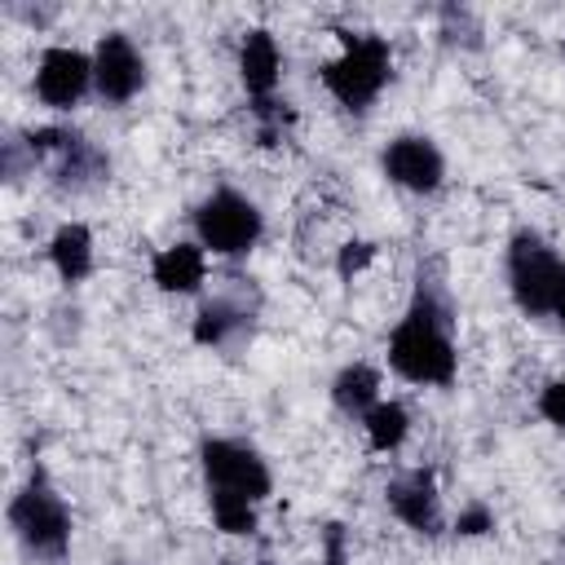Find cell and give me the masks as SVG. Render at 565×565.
<instances>
[{"label":"cell","instance_id":"cell-19","mask_svg":"<svg viewBox=\"0 0 565 565\" xmlns=\"http://www.w3.org/2000/svg\"><path fill=\"white\" fill-rule=\"evenodd\" d=\"M539 415H543L547 424L565 428V380L543 384V393H539Z\"/></svg>","mask_w":565,"mask_h":565},{"label":"cell","instance_id":"cell-3","mask_svg":"<svg viewBox=\"0 0 565 565\" xmlns=\"http://www.w3.org/2000/svg\"><path fill=\"white\" fill-rule=\"evenodd\" d=\"M9 525L18 534V543L31 552V556H49L57 561L71 543V512L62 503V494L49 486L44 468L31 472V481L13 494L9 503Z\"/></svg>","mask_w":565,"mask_h":565},{"label":"cell","instance_id":"cell-7","mask_svg":"<svg viewBox=\"0 0 565 565\" xmlns=\"http://www.w3.org/2000/svg\"><path fill=\"white\" fill-rule=\"evenodd\" d=\"M26 146H31V159H53V177L62 190H84L88 181L106 177V159L71 128H35Z\"/></svg>","mask_w":565,"mask_h":565},{"label":"cell","instance_id":"cell-14","mask_svg":"<svg viewBox=\"0 0 565 565\" xmlns=\"http://www.w3.org/2000/svg\"><path fill=\"white\" fill-rule=\"evenodd\" d=\"M49 260H53V269L62 274V282L88 278V269H93V234H88V225L66 221V225L49 238Z\"/></svg>","mask_w":565,"mask_h":565},{"label":"cell","instance_id":"cell-13","mask_svg":"<svg viewBox=\"0 0 565 565\" xmlns=\"http://www.w3.org/2000/svg\"><path fill=\"white\" fill-rule=\"evenodd\" d=\"M150 274H154V282L163 291H177V296L199 291V282H203V247L199 243H172V247L154 252Z\"/></svg>","mask_w":565,"mask_h":565},{"label":"cell","instance_id":"cell-16","mask_svg":"<svg viewBox=\"0 0 565 565\" xmlns=\"http://www.w3.org/2000/svg\"><path fill=\"white\" fill-rule=\"evenodd\" d=\"M243 327H247V309H238V305H230V300H207V305L199 309V318H194V340L221 349V344H230Z\"/></svg>","mask_w":565,"mask_h":565},{"label":"cell","instance_id":"cell-18","mask_svg":"<svg viewBox=\"0 0 565 565\" xmlns=\"http://www.w3.org/2000/svg\"><path fill=\"white\" fill-rule=\"evenodd\" d=\"M207 503H212V521H216V530H225V534H252V530H256V508H252L247 499H234V494H207Z\"/></svg>","mask_w":565,"mask_h":565},{"label":"cell","instance_id":"cell-17","mask_svg":"<svg viewBox=\"0 0 565 565\" xmlns=\"http://www.w3.org/2000/svg\"><path fill=\"white\" fill-rule=\"evenodd\" d=\"M362 424H366L371 450H397V446L406 441V433H411V415H406V406H397V402H380Z\"/></svg>","mask_w":565,"mask_h":565},{"label":"cell","instance_id":"cell-8","mask_svg":"<svg viewBox=\"0 0 565 565\" xmlns=\"http://www.w3.org/2000/svg\"><path fill=\"white\" fill-rule=\"evenodd\" d=\"M141 84H146V62L132 49V40L119 35V31L102 35L97 49H93V88H97V97L110 102V106H124L141 93Z\"/></svg>","mask_w":565,"mask_h":565},{"label":"cell","instance_id":"cell-21","mask_svg":"<svg viewBox=\"0 0 565 565\" xmlns=\"http://www.w3.org/2000/svg\"><path fill=\"white\" fill-rule=\"evenodd\" d=\"M327 565H344V530L327 525Z\"/></svg>","mask_w":565,"mask_h":565},{"label":"cell","instance_id":"cell-10","mask_svg":"<svg viewBox=\"0 0 565 565\" xmlns=\"http://www.w3.org/2000/svg\"><path fill=\"white\" fill-rule=\"evenodd\" d=\"M380 163H384V177H388L393 185L415 190V194L437 190L441 177H446V159H441V150H437L428 137H415V132L393 137V141L384 146V159H380Z\"/></svg>","mask_w":565,"mask_h":565},{"label":"cell","instance_id":"cell-23","mask_svg":"<svg viewBox=\"0 0 565 565\" xmlns=\"http://www.w3.org/2000/svg\"><path fill=\"white\" fill-rule=\"evenodd\" d=\"M552 318H556V322H561V327H565V300H561V305H556V313H552Z\"/></svg>","mask_w":565,"mask_h":565},{"label":"cell","instance_id":"cell-22","mask_svg":"<svg viewBox=\"0 0 565 565\" xmlns=\"http://www.w3.org/2000/svg\"><path fill=\"white\" fill-rule=\"evenodd\" d=\"M371 260V247L366 243H349V252L340 256V274H349V269H358V265H366Z\"/></svg>","mask_w":565,"mask_h":565},{"label":"cell","instance_id":"cell-15","mask_svg":"<svg viewBox=\"0 0 565 565\" xmlns=\"http://www.w3.org/2000/svg\"><path fill=\"white\" fill-rule=\"evenodd\" d=\"M331 397H335V406H340L349 419H366V415L380 406V375H375L371 366L353 362V366H344V371L335 375Z\"/></svg>","mask_w":565,"mask_h":565},{"label":"cell","instance_id":"cell-9","mask_svg":"<svg viewBox=\"0 0 565 565\" xmlns=\"http://www.w3.org/2000/svg\"><path fill=\"white\" fill-rule=\"evenodd\" d=\"M93 88V57H84L79 49H44L40 66H35V97L53 110H71L84 93Z\"/></svg>","mask_w":565,"mask_h":565},{"label":"cell","instance_id":"cell-1","mask_svg":"<svg viewBox=\"0 0 565 565\" xmlns=\"http://www.w3.org/2000/svg\"><path fill=\"white\" fill-rule=\"evenodd\" d=\"M388 362L411 384H450L455 380V340H450V309L446 300L419 282L406 318L388 335Z\"/></svg>","mask_w":565,"mask_h":565},{"label":"cell","instance_id":"cell-2","mask_svg":"<svg viewBox=\"0 0 565 565\" xmlns=\"http://www.w3.org/2000/svg\"><path fill=\"white\" fill-rule=\"evenodd\" d=\"M508 287H512V300L521 305V313H530V318L556 313V305L565 300V256L547 238H539L534 230L512 234Z\"/></svg>","mask_w":565,"mask_h":565},{"label":"cell","instance_id":"cell-5","mask_svg":"<svg viewBox=\"0 0 565 565\" xmlns=\"http://www.w3.org/2000/svg\"><path fill=\"white\" fill-rule=\"evenodd\" d=\"M194 234H199V247L203 252L247 256L260 243V234H265V216L238 190H212L199 203V212H194Z\"/></svg>","mask_w":565,"mask_h":565},{"label":"cell","instance_id":"cell-4","mask_svg":"<svg viewBox=\"0 0 565 565\" xmlns=\"http://www.w3.org/2000/svg\"><path fill=\"white\" fill-rule=\"evenodd\" d=\"M388 71H393L388 40H380V35H344V53L322 66V84L344 110H366L380 97V88L388 84Z\"/></svg>","mask_w":565,"mask_h":565},{"label":"cell","instance_id":"cell-20","mask_svg":"<svg viewBox=\"0 0 565 565\" xmlns=\"http://www.w3.org/2000/svg\"><path fill=\"white\" fill-rule=\"evenodd\" d=\"M455 530H459L463 539H477V534H486V530H494V516H490V508H481V503H472V508H463V512H459V521H455Z\"/></svg>","mask_w":565,"mask_h":565},{"label":"cell","instance_id":"cell-11","mask_svg":"<svg viewBox=\"0 0 565 565\" xmlns=\"http://www.w3.org/2000/svg\"><path fill=\"white\" fill-rule=\"evenodd\" d=\"M384 494H388L393 516L406 521L411 530H419V534H437L441 530V503H437V486H433L428 468H411V472L393 477Z\"/></svg>","mask_w":565,"mask_h":565},{"label":"cell","instance_id":"cell-6","mask_svg":"<svg viewBox=\"0 0 565 565\" xmlns=\"http://www.w3.org/2000/svg\"><path fill=\"white\" fill-rule=\"evenodd\" d=\"M199 459H203L207 494H234V499L260 503L269 494V486H274L265 459L252 446L234 441V437H207L203 450H199Z\"/></svg>","mask_w":565,"mask_h":565},{"label":"cell","instance_id":"cell-12","mask_svg":"<svg viewBox=\"0 0 565 565\" xmlns=\"http://www.w3.org/2000/svg\"><path fill=\"white\" fill-rule=\"evenodd\" d=\"M278 71H282V57H278L274 35L247 31L238 49V75H243V88L256 97V106H269V93L278 88Z\"/></svg>","mask_w":565,"mask_h":565}]
</instances>
